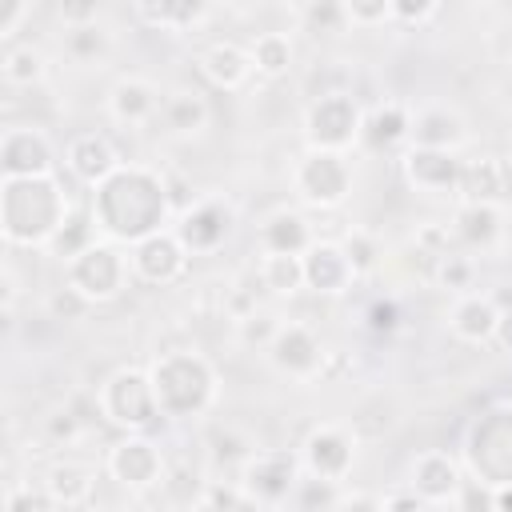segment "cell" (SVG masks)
<instances>
[{"instance_id": "53", "label": "cell", "mask_w": 512, "mask_h": 512, "mask_svg": "<svg viewBox=\"0 0 512 512\" xmlns=\"http://www.w3.org/2000/svg\"><path fill=\"white\" fill-rule=\"evenodd\" d=\"M496 336H500V344H504V348H512V312H504V316H500Z\"/></svg>"}, {"instance_id": "23", "label": "cell", "mask_w": 512, "mask_h": 512, "mask_svg": "<svg viewBox=\"0 0 512 512\" xmlns=\"http://www.w3.org/2000/svg\"><path fill=\"white\" fill-rule=\"evenodd\" d=\"M96 492V472L76 464V460H64V464H52L48 468V480H44V496L52 504H64V508H80L88 504Z\"/></svg>"}, {"instance_id": "16", "label": "cell", "mask_w": 512, "mask_h": 512, "mask_svg": "<svg viewBox=\"0 0 512 512\" xmlns=\"http://www.w3.org/2000/svg\"><path fill=\"white\" fill-rule=\"evenodd\" d=\"M460 160L452 152H432V148H412L404 156V172L412 180V188L420 192H452L460 188Z\"/></svg>"}, {"instance_id": "19", "label": "cell", "mask_w": 512, "mask_h": 512, "mask_svg": "<svg viewBox=\"0 0 512 512\" xmlns=\"http://www.w3.org/2000/svg\"><path fill=\"white\" fill-rule=\"evenodd\" d=\"M200 72H204V80H208L212 88L232 92V88H240L256 68H252L248 48H240V44H232V40H220V44H208V48L200 52Z\"/></svg>"}, {"instance_id": "39", "label": "cell", "mask_w": 512, "mask_h": 512, "mask_svg": "<svg viewBox=\"0 0 512 512\" xmlns=\"http://www.w3.org/2000/svg\"><path fill=\"white\" fill-rule=\"evenodd\" d=\"M456 508L460 512H496V488L484 480H460Z\"/></svg>"}, {"instance_id": "12", "label": "cell", "mask_w": 512, "mask_h": 512, "mask_svg": "<svg viewBox=\"0 0 512 512\" xmlns=\"http://www.w3.org/2000/svg\"><path fill=\"white\" fill-rule=\"evenodd\" d=\"M104 464L128 488H148V484H160V476H164L160 448L152 440H144V436H132V440L112 444L108 456H104Z\"/></svg>"}, {"instance_id": "17", "label": "cell", "mask_w": 512, "mask_h": 512, "mask_svg": "<svg viewBox=\"0 0 512 512\" xmlns=\"http://www.w3.org/2000/svg\"><path fill=\"white\" fill-rule=\"evenodd\" d=\"M356 272L344 256L340 244H328V240H316L308 252H304V284L312 292H344V284H352Z\"/></svg>"}, {"instance_id": "4", "label": "cell", "mask_w": 512, "mask_h": 512, "mask_svg": "<svg viewBox=\"0 0 512 512\" xmlns=\"http://www.w3.org/2000/svg\"><path fill=\"white\" fill-rule=\"evenodd\" d=\"M100 412L120 424V428H132V432H144L160 420V404H156V388H152V376L136 372V368H120L108 376V384L100 388Z\"/></svg>"}, {"instance_id": "38", "label": "cell", "mask_w": 512, "mask_h": 512, "mask_svg": "<svg viewBox=\"0 0 512 512\" xmlns=\"http://www.w3.org/2000/svg\"><path fill=\"white\" fill-rule=\"evenodd\" d=\"M436 280H440V288H448V292H464V288H472V276H476V264L468 260V256H440L436 260V272H432Z\"/></svg>"}, {"instance_id": "34", "label": "cell", "mask_w": 512, "mask_h": 512, "mask_svg": "<svg viewBox=\"0 0 512 512\" xmlns=\"http://www.w3.org/2000/svg\"><path fill=\"white\" fill-rule=\"evenodd\" d=\"M64 52L76 60V64H92L108 52V32L92 20V24H76V28H64Z\"/></svg>"}, {"instance_id": "24", "label": "cell", "mask_w": 512, "mask_h": 512, "mask_svg": "<svg viewBox=\"0 0 512 512\" xmlns=\"http://www.w3.org/2000/svg\"><path fill=\"white\" fill-rule=\"evenodd\" d=\"M416 148H432V152H452L460 140H464V124L456 112L448 108H424L416 120H412V132Z\"/></svg>"}, {"instance_id": "41", "label": "cell", "mask_w": 512, "mask_h": 512, "mask_svg": "<svg viewBox=\"0 0 512 512\" xmlns=\"http://www.w3.org/2000/svg\"><path fill=\"white\" fill-rule=\"evenodd\" d=\"M44 432H48V440H56V444H72V440L84 432V420L76 416V408H72V404H64V408H56V412L48 416Z\"/></svg>"}, {"instance_id": "31", "label": "cell", "mask_w": 512, "mask_h": 512, "mask_svg": "<svg viewBox=\"0 0 512 512\" xmlns=\"http://www.w3.org/2000/svg\"><path fill=\"white\" fill-rule=\"evenodd\" d=\"M160 116H164V124H168L172 132L188 136V132H200V128L208 124V104H204L196 92H176V96L164 100Z\"/></svg>"}, {"instance_id": "22", "label": "cell", "mask_w": 512, "mask_h": 512, "mask_svg": "<svg viewBox=\"0 0 512 512\" xmlns=\"http://www.w3.org/2000/svg\"><path fill=\"white\" fill-rule=\"evenodd\" d=\"M460 488V468L448 460V452H420L412 460V492L420 500H448Z\"/></svg>"}, {"instance_id": "2", "label": "cell", "mask_w": 512, "mask_h": 512, "mask_svg": "<svg viewBox=\"0 0 512 512\" xmlns=\"http://www.w3.org/2000/svg\"><path fill=\"white\" fill-rule=\"evenodd\" d=\"M68 220V196L52 176L4 180V236L8 244H48Z\"/></svg>"}, {"instance_id": "45", "label": "cell", "mask_w": 512, "mask_h": 512, "mask_svg": "<svg viewBox=\"0 0 512 512\" xmlns=\"http://www.w3.org/2000/svg\"><path fill=\"white\" fill-rule=\"evenodd\" d=\"M344 8H348V24H352V28H372V24L392 20V4H388V0H372V4L352 0V4H344Z\"/></svg>"}, {"instance_id": "51", "label": "cell", "mask_w": 512, "mask_h": 512, "mask_svg": "<svg viewBox=\"0 0 512 512\" xmlns=\"http://www.w3.org/2000/svg\"><path fill=\"white\" fill-rule=\"evenodd\" d=\"M60 20H64V28L92 24V20H96V4H64V8H60Z\"/></svg>"}, {"instance_id": "8", "label": "cell", "mask_w": 512, "mask_h": 512, "mask_svg": "<svg viewBox=\"0 0 512 512\" xmlns=\"http://www.w3.org/2000/svg\"><path fill=\"white\" fill-rule=\"evenodd\" d=\"M292 184L300 192V200L316 204V208H336L344 196H348V184H352V168L344 160V152H308L300 156L296 172H292Z\"/></svg>"}, {"instance_id": "18", "label": "cell", "mask_w": 512, "mask_h": 512, "mask_svg": "<svg viewBox=\"0 0 512 512\" xmlns=\"http://www.w3.org/2000/svg\"><path fill=\"white\" fill-rule=\"evenodd\" d=\"M500 304L496 296H484V292H468L456 300L452 308V332L468 344H484V340H496V328H500Z\"/></svg>"}, {"instance_id": "32", "label": "cell", "mask_w": 512, "mask_h": 512, "mask_svg": "<svg viewBox=\"0 0 512 512\" xmlns=\"http://www.w3.org/2000/svg\"><path fill=\"white\" fill-rule=\"evenodd\" d=\"M92 244H96L92 240V212H68V220L60 224V232L48 240L52 256H60V260H76Z\"/></svg>"}, {"instance_id": "27", "label": "cell", "mask_w": 512, "mask_h": 512, "mask_svg": "<svg viewBox=\"0 0 512 512\" xmlns=\"http://www.w3.org/2000/svg\"><path fill=\"white\" fill-rule=\"evenodd\" d=\"M248 56H252V68L268 80L284 76L292 68V40L284 32H260L252 44H248Z\"/></svg>"}, {"instance_id": "3", "label": "cell", "mask_w": 512, "mask_h": 512, "mask_svg": "<svg viewBox=\"0 0 512 512\" xmlns=\"http://www.w3.org/2000/svg\"><path fill=\"white\" fill-rule=\"evenodd\" d=\"M212 368L192 352H172L152 364V388L164 416H192L212 400Z\"/></svg>"}, {"instance_id": "1", "label": "cell", "mask_w": 512, "mask_h": 512, "mask_svg": "<svg viewBox=\"0 0 512 512\" xmlns=\"http://www.w3.org/2000/svg\"><path fill=\"white\" fill-rule=\"evenodd\" d=\"M168 216V192L164 180L144 168H116L96 192H92V220L116 240H148L160 232Z\"/></svg>"}, {"instance_id": "11", "label": "cell", "mask_w": 512, "mask_h": 512, "mask_svg": "<svg viewBox=\"0 0 512 512\" xmlns=\"http://www.w3.org/2000/svg\"><path fill=\"white\" fill-rule=\"evenodd\" d=\"M128 264H132V276H140L148 284H172L188 268V248L180 244L176 232H156L132 248Z\"/></svg>"}, {"instance_id": "42", "label": "cell", "mask_w": 512, "mask_h": 512, "mask_svg": "<svg viewBox=\"0 0 512 512\" xmlns=\"http://www.w3.org/2000/svg\"><path fill=\"white\" fill-rule=\"evenodd\" d=\"M28 16H32V4L28 0H0V40H4V48L16 44V36H20V28H24Z\"/></svg>"}, {"instance_id": "40", "label": "cell", "mask_w": 512, "mask_h": 512, "mask_svg": "<svg viewBox=\"0 0 512 512\" xmlns=\"http://www.w3.org/2000/svg\"><path fill=\"white\" fill-rule=\"evenodd\" d=\"M88 308H92V300H84L72 284L56 288V292L48 296V312H52V320H80Z\"/></svg>"}, {"instance_id": "10", "label": "cell", "mask_w": 512, "mask_h": 512, "mask_svg": "<svg viewBox=\"0 0 512 512\" xmlns=\"http://www.w3.org/2000/svg\"><path fill=\"white\" fill-rule=\"evenodd\" d=\"M268 360H272L280 372L304 380V376L320 372V364H324V348H320V336H316L308 324L288 320V324L276 328V336H272V344H268Z\"/></svg>"}, {"instance_id": "28", "label": "cell", "mask_w": 512, "mask_h": 512, "mask_svg": "<svg viewBox=\"0 0 512 512\" xmlns=\"http://www.w3.org/2000/svg\"><path fill=\"white\" fill-rule=\"evenodd\" d=\"M44 52L32 48V44H8L4 48V60H0V72H4V84L12 88H32L44 80Z\"/></svg>"}, {"instance_id": "47", "label": "cell", "mask_w": 512, "mask_h": 512, "mask_svg": "<svg viewBox=\"0 0 512 512\" xmlns=\"http://www.w3.org/2000/svg\"><path fill=\"white\" fill-rule=\"evenodd\" d=\"M436 12H440L436 4H404V0L392 4V20H408V24H424V20H432Z\"/></svg>"}, {"instance_id": "30", "label": "cell", "mask_w": 512, "mask_h": 512, "mask_svg": "<svg viewBox=\"0 0 512 512\" xmlns=\"http://www.w3.org/2000/svg\"><path fill=\"white\" fill-rule=\"evenodd\" d=\"M260 284L276 296H292L304 284V256H280V252H264L260 260Z\"/></svg>"}, {"instance_id": "48", "label": "cell", "mask_w": 512, "mask_h": 512, "mask_svg": "<svg viewBox=\"0 0 512 512\" xmlns=\"http://www.w3.org/2000/svg\"><path fill=\"white\" fill-rule=\"evenodd\" d=\"M48 496L32 492V488H8V512H40Z\"/></svg>"}, {"instance_id": "44", "label": "cell", "mask_w": 512, "mask_h": 512, "mask_svg": "<svg viewBox=\"0 0 512 512\" xmlns=\"http://www.w3.org/2000/svg\"><path fill=\"white\" fill-rule=\"evenodd\" d=\"M244 500V488H232V484H204V496H200V512H236V504Z\"/></svg>"}, {"instance_id": "46", "label": "cell", "mask_w": 512, "mask_h": 512, "mask_svg": "<svg viewBox=\"0 0 512 512\" xmlns=\"http://www.w3.org/2000/svg\"><path fill=\"white\" fill-rule=\"evenodd\" d=\"M276 328H280V324H276L272 316H248V320H240V336H244L248 344H256V340H260V344H272Z\"/></svg>"}, {"instance_id": "52", "label": "cell", "mask_w": 512, "mask_h": 512, "mask_svg": "<svg viewBox=\"0 0 512 512\" xmlns=\"http://www.w3.org/2000/svg\"><path fill=\"white\" fill-rule=\"evenodd\" d=\"M384 512H428V500H420L416 492H396V496H388Z\"/></svg>"}, {"instance_id": "7", "label": "cell", "mask_w": 512, "mask_h": 512, "mask_svg": "<svg viewBox=\"0 0 512 512\" xmlns=\"http://www.w3.org/2000/svg\"><path fill=\"white\" fill-rule=\"evenodd\" d=\"M128 276H132L128 256H120V252L108 248V244H92V248H84L76 260H68V284H72L84 300H92V304L120 296L124 284H128Z\"/></svg>"}, {"instance_id": "50", "label": "cell", "mask_w": 512, "mask_h": 512, "mask_svg": "<svg viewBox=\"0 0 512 512\" xmlns=\"http://www.w3.org/2000/svg\"><path fill=\"white\" fill-rule=\"evenodd\" d=\"M336 512H384V504L376 496H368V492H356V496H340Z\"/></svg>"}, {"instance_id": "35", "label": "cell", "mask_w": 512, "mask_h": 512, "mask_svg": "<svg viewBox=\"0 0 512 512\" xmlns=\"http://www.w3.org/2000/svg\"><path fill=\"white\" fill-rule=\"evenodd\" d=\"M132 12L156 28H184V24H196L208 16L204 4H136Z\"/></svg>"}, {"instance_id": "49", "label": "cell", "mask_w": 512, "mask_h": 512, "mask_svg": "<svg viewBox=\"0 0 512 512\" xmlns=\"http://www.w3.org/2000/svg\"><path fill=\"white\" fill-rule=\"evenodd\" d=\"M368 320H372V328H376V332H392V328H396V320H400V312H396V304H392V300H376V304H372V312H368Z\"/></svg>"}, {"instance_id": "26", "label": "cell", "mask_w": 512, "mask_h": 512, "mask_svg": "<svg viewBox=\"0 0 512 512\" xmlns=\"http://www.w3.org/2000/svg\"><path fill=\"white\" fill-rule=\"evenodd\" d=\"M408 132H412L408 112H404L400 104H380L376 112L364 116V132H360V136H364L372 148H392V144H400Z\"/></svg>"}, {"instance_id": "36", "label": "cell", "mask_w": 512, "mask_h": 512, "mask_svg": "<svg viewBox=\"0 0 512 512\" xmlns=\"http://www.w3.org/2000/svg\"><path fill=\"white\" fill-rule=\"evenodd\" d=\"M300 20L308 32H344L348 28V8L344 4H304L300 8Z\"/></svg>"}, {"instance_id": "37", "label": "cell", "mask_w": 512, "mask_h": 512, "mask_svg": "<svg viewBox=\"0 0 512 512\" xmlns=\"http://www.w3.org/2000/svg\"><path fill=\"white\" fill-rule=\"evenodd\" d=\"M340 248H344V256H348V264H352L356 276H368L380 264V248H376V240L368 232H348Z\"/></svg>"}, {"instance_id": "25", "label": "cell", "mask_w": 512, "mask_h": 512, "mask_svg": "<svg viewBox=\"0 0 512 512\" xmlns=\"http://www.w3.org/2000/svg\"><path fill=\"white\" fill-rule=\"evenodd\" d=\"M260 244L264 252H280V256H304L316 240H312V228L300 212H276L264 228H260Z\"/></svg>"}, {"instance_id": "15", "label": "cell", "mask_w": 512, "mask_h": 512, "mask_svg": "<svg viewBox=\"0 0 512 512\" xmlns=\"http://www.w3.org/2000/svg\"><path fill=\"white\" fill-rule=\"evenodd\" d=\"M64 164L72 168L76 180L100 188V184L120 168V156H116V148H112L108 136H100V132H84V136H76V140L68 144Z\"/></svg>"}, {"instance_id": "43", "label": "cell", "mask_w": 512, "mask_h": 512, "mask_svg": "<svg viewBox=\"0 0 512 512\" xmlns=\"http://www.w3.org/2000/svg\"><path fill=\"white\" fill-rule=\"evenodd\" d=\"M252 452H256V448H252L240 432H232V428H224V432L212 436V456H216V460H236V464L244 468V460H248Z\"/></svg>"}, {"instance_id": "14", "label": "cell", "mask_w": 512, "mask_h": 512, "mask_svg": "<svg viewBox=\"0 0 512 512\" xmlns=\"http://www.w3.org/2000/svg\"><path fill=\"white\" fill-rule=\"evenodd\" d=\"M228 232H232V208L220 200H200V204L184 208L180 224H176V236L188 252H212Z\"/></svg>"}, {"instance_id": "29", "label": "cell", "mask_w": 512, "mask_h": 512, "mask_svg": "<svg viewBox=\"0 0 512 512\" xmlns=\"http://www.w3.org/2000/svg\"><path fill=\"white\" fill-rule=\"evenodd\" d=\"M456 236L472 248H488L500 236V216L492 204H460L456 212Z\"/></svg>"}, {"instance_id": "33", "label": "cell", "mask_w": 512, "mask_h": 512, "mask_svg": "<svg viewBox=\"0 0 512 512\" xmlns=\"http://www.w3.org/2000/svg\"><path fill=\"white\" fill-rule=\"evenodd\" d=\"M288 500H292L296 512H336V504H340V484L304 472L300 484H296V492H292Z\"/></svg>"}, {"instance_id": "21", "label": "cell", "mask_w": 512, "mask_h": 512, "mask_svg": "<svg viewBox=\"0 0 512 512\" xmlns=\"http://www.w3.org/2000/svg\"><path fill=\"white\" fill-rule=\"evenodd\" d=\"M512 184V168L508 160H472L460 168V192H464V204H492L508 192Z\"/></svg>"}, {"instance_id": "13", "label": "cell", "mask_w": 512, "mask_h": 512, "mask_svg": "<svg viewBox=\"0 0 512 512\" xmlns=\"http://www.w3.org/2000/svg\"><path fill=\"white\" fill-rule=\"evenodd\" d=\"M352 460H356L352 440L340 428H316V432H308L304 452H300L304 472L308 476H320V480H332V484H340L348 476Z\"/></svg>"}, {"instance_id": "5", "label": "cell", "mask_w": 512, "mask_h": 512, "mask_svg": "<svg viewBox=\"0 0 512 512\" xmlns=\"http://www.w3.org/2000/svg\"><path fill=\"white\" fill-rule=\"evenodd\" d=\"M304 132L316 152H344L364 132V116L348 92H324L308 104Z\"/></svg>"}, {"instance_id": "20", "label": "cell", "mask_w": 512, "mask_h": 512, "mask_svg": "<svg viewBox=\"0 0 512 512\" xmlns=\"http://www.w3.org/2000/svg\"><path fill=\"white\" fill-rule=\"evenodd\" d=\"M164 108L156 84L140 80V76H124L112 84V96H108V112L120 120V124H148L156 112Z\"/></svg>"}, {"instance_id": "54", "label": "cell", "mask_w": 512, "mask_h": 512, "mask_svg": "<svg viewBox=\"0 0 512 512\" xmlns=\"http://www.w3.org/2000/svg\"><path fill=\"white\" fill-rule=\"evenodd\" d=\"M496 512H512V484L496 488Z\"/></svg>"}, {"instance_id": "6", "label": "cell", "mask_w": 512, "mask_h": 512, "mask_svg": "<svg viewBox=\"0 0 512 512\" xmlns=\"http://www.w3.org/2000/svg\"><path fill=\"white\" fill-rule=\"evenodd\" d=\"M304 476V464L284 448H256L240 468V488L256 504H284Z\"/></svg>"}, {"instance_id": "9", "label": "cell", "mask_w": 512, "mask_h": 512, "mask_svg": "<svg viewBox=\"0 0 512 512\" xmlns=\"http://www.w3.org/2000/svg\"><path fill=\"white\" fill-rule=\"evenodd\" d=\"M0 164L4 180H32V176H52V144L40 128H8L0 140Z\"/></svg>"}]
</instances>
